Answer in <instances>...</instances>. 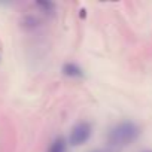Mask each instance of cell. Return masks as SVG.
Instances as JSON below:
<instances>
[{
  "label": "cell",
  "instance_id": "6da1fadb",
  "mask_svg": "<svg viewBox=\"0 0 152 152\" xmlns=\"http://www.w3.org/2000/svg\"><path fill=\"white\" fill-rule=\"evenodd\" d=\"M139 134H140V130H139V127L134 122L124 121V122H119L118 125H115L109 131L107 140H109L110 146L119 149L121 146H125V145L133 143L139 137Z\"/></svg>",
  "mask_w": 152,
  "mask_h": 152
},
{
  "label": "cell",
  "instance_id": "7a4b0ae2",
  "mask_svg": "<svg viewBox=\"0 0 152 152\" xmlns=\"http://www.w3.org/2000/svg\"><path fill=\"white\" fill-rule=\"evenodd\" d=\"M90 137H91V125L88 122H79L72 128L69 143L72 146H79V145L85 143Z\"/></svg>",
  "mask_w": 152,
  "mask_h": 152
},
{
  "label": "cell",
  "instance_id": "3957f363",
  "mask_svg": "<svg viewBox=\"0 0 152 152\" xmlns=\"http://www.w3.org/2000/svg\"><path fill=\"white\" fill-rule=\"evenodd\" d=\"M63 75L69 76V78H82L84 70L75 63H67V64L63 66Z\"/></svg>",
  "mask_w": 152,
  "mask_h": 152
},
{
  "label": "cell",
  "instance_id": "277c9868",
  "mask_svg": "<svg viewBox=\"0 0 152 152\" xmlns=\"http://www.w3.org/2000/svg\"><path fill=\"white\" fill-rule=\"evenodd\" d=\"M66 148H67V143L63 137H58L57 140L52 142V145L49 146L48 152H66Z\"/></svg>",
  "mask_w": 152,
  "mask_h": 152
},
{
  "label": "cell",
  "instance_id": "5b68a950",
  "mask_svg": "<svg viewBox=\"0 0 152 152\" xmlns=\"http://www.w3.org/2000/svg\"><path fill=\"white\" fill-rule=\"evenodd\" d=\"M36 5H37L39 8H42L43 12H46V14H52L54 9H55V5L51 3V2H37Z\"/></svg>",
  "mask_w": 152,
  "mask_h": 152
},
{
  "label": "cell",
  "instance_id": "8992f818",
  "mask_svg": "<svg viewBox=\"0 0 152 152\" xmlns=\"http://www.w3.org/2000/svg\"><path fill=\"white\" fill-rule=\"evenodd\" d=\"M91 152H119L118 148H113V146H109V148H102V149H94Z\"/></svg>",
  "mask_w": 152,
  "mask_h": 152
}]
</instances>
